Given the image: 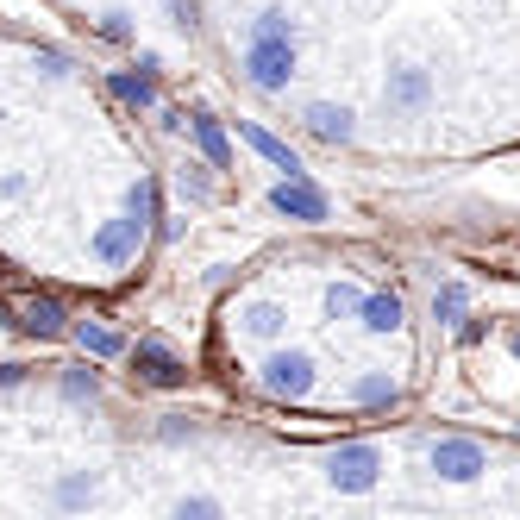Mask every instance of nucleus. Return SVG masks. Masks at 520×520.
Wrapping results in <instances>:
<instances>
[{"label": "nucleus", "mask_w": 520, "mask_h": 520, "mask_svg": "<svg viewBox=\"0 0 520 520\" xmlns=\"http://www.w3.org/2000/svg\"><path fill=\"white\" fill-rule=\"evenodd\" d=\"M245 76L251 88L282 94L295 76V19L289 13H257L245 32Z\"/></svg>", "instance_id": "nucleus-1"}, {"label": "nucleus", "mask_w": 520, "mask_h": 520, "mask_svg": "<svg viewBox=\"0 0 520 520\" xmlns=\"http://www.w3.org/2000/svg\"><path fill=\"white\" fill-rule=\"evenodd\" d=\"M383 445L376 439H358V445H333L326 452V483H333L339 495H364L376 477H383Z\"/></svg>", "instance_id": "nucleus-2"}, {"label": "nucleus", "mask_w": 520, "mask_h": 520, "mask_svg": "<svg viewBox=\"0 0 520 520\" xmlns=\"http://www.w3.org/2000/svg\"><path fill=\"white\" fill-rule=\"evenodd\" d=\"M264 395L270 401H307L314 395V358L307 351H270L264 358Z\"/></svg>", "instance_id": "nucleus-3"}, {"label": "nucleus", "mask_w": 520, "mask_h": 520, "mask_svg": "<svg viewBox=\"0 0 520 520\" xmlns=\"http://www.w3.org/2000/svg\"><path fill=\"white\" fill-rule=\"evenodd\" d=\"M433 477H445V483H470V477H483L489 470V452L477 439H433Z\"/></svg>", "instance_id": "nucleus-4"}, {"label": "nucleus", "mask_w": 520, "mask_h": 520, "mask_svg": "<svg viewBox=\"0 0 520 520\" xmlns=\"http://www.w3.org/2000/svg\"><path fill=\"white\" fill-rule=\"evenodd\" d=\"M138 245H145V220H107L101 232H94V257H101L107 270H126L132 257H138Z\"/></svg>", "instance_id": "nucleus-5"}, {"label": "nucleus", "mask_w": 520, "mask_h": 520, "mask_svg": "<svg viewBox=\"0 0 520 520\" xmlns=\"http://www.w3.org/2000/svg\"><path fill=\"white\" fill-rule=\"evenodd\" d=\"M132 364H138V376H145V383H157V389H176L182 376H188V364H182L163 339H138V345H132Z\"/></svg>", "instance_id": "nucleus-6"}, {"label": "nucleus", "mask_w": 520, "mask_h": 520, "mask_svg": "<svg viewBox=\"0 0 520 520\" xmlns=\"http://www.w3.org/2000/svg\"><path fill=\"white\" fill-rule=\"evenodd\" d=\"M270 207H276V214H289V220H326V214H333V201H326L320 188H307L301 176L276 182L270 188Z\"/></svg>", "instance_id": "nucleus-7"}, {"label": "nucleus", "mask_w": 520, "mask_h": 520, "mask_svg": "<svg viewBox=\"0 0 520 520\" xmlns=\"http://www.w3.org/2000/svg\"><path fill=\"white\" fill-rule=\"evenodd\" d=\"M239 132H245V145H251L257 157H264V163H276V170H282V176H307V170H301V157H295L289 145H282V138H276V132H264V126H257V120H239Z\"/></svg>", "instance_id": "nucleus-8"}, {"label": "nucleus", "mask_w": 520, "mask_h": 520, "mask_svg": "<svg viewBox=\"0 0 520 520\" xmlns=\"http://www.w3.org/2000/svg\"><path fill=\"white\" fill-rule=\"evenodd\" d=\"M307 132H314V138H326V145H345V138H351V107L314 101V107H307Z\"/></svg>", "instance_id": "nucleus-9"}, {"label": "nucleus", "mask_w": 520, "mask_h": 520, "mask_svg": "<svg viewBox=\"0 0 520 520\" xmlns=\"http://www.w3.org/2000/svg\"><path fill=\"white\" fill-rule=\"evenodd\" d=\"M427 94H433V82H427V69H395V76H389V101H395V107H408V113H420V107H427Z\"/></svg>", "instance_id": "nucleus-10"}, {"label": "nucleus", "mask_w": 520, "mask_h": 520, "mask_svg": "<svg viewBox=\"0 0 520 520\" xmlns=\"http://www.w3.org/2000/svg\"><path fill=\"white\" fill-rule=\"evenodd\" d=\"M195 145L207 151V163H214V170H232V145H226V132H220V120H207V113H195Z\"/></svg>", "instance_id": "nucleus-11"}, {"label": "nucleus", "mask_w": 520, "mask_h": 520, "mask_svg": "<svg viewBox=\"0 0 520 520\" xmlns=\"http://www.w3.org/2000/svg\"><path fill=\"white\" fill-rule=\"evenodd\" d=\"M19 314H26V320H19V326H26V333H38V339H57L63 333V307L57 301H26V307H19Z\"/></svg>", "instance_id": "nucleus-12"}, {"label": "nucleus", "mask_w": 520, "mask_h": 520, "mask_svg": "<svg viewBox=\"0 0 520 520\" xmlns=\"http://www.w3.org/2000/svg\"><path fill=\"white\" fill-rule=\"evenodd\" d=\"M282 326H289V314H282L276 301H251L245 307V333L251 339H282Z\"/></svg>", "instance_id": "nucleus-13"}, {"label": "nucleus", "mask_w": 520, "mask_h": 520, "mask_svg": "<svg viewBox=\"0 0 520 520\" xmlns=\"http://www.w3.org/2000/svg\"><path fill=\"white\" fill-rule=\"evenodd\" d=\"M358 314H364L370 333H401V301H395V295H364Z\"/></svg>", "instance_id": "nucleus-14"}, {"label": "nucleus", "mask_w": 520, "mask_h": 520, "mask_svg": "<svg viewBox=\"0 0 520 520\" xmlns=\"http://www.w3.org/2000/svg\"><path fill=\"white\" fill-rule=\"evenodd\" d=\"M401 389L389 383V376H358V383H351V401H358V408H389Z\"/></svg>", "instance_id": "nucleus-15"}, {"label": "nucleus", "mask_w": 520, "mask_h": 520, "mask_svg": "<svg viewBox=\"0 0 520 520\" xmlns=\"http://www.w3.org/2000/svg\"><path fill=\"white\" fill-rule=\"evenodd\" d=\"M464 314H470V289H464V282H445V289L433 295V320L452 326V320H464Z\"/></svg>", "instance_id": "nucleus-16"}, {"label": "nucleus", "mask_w": 520, "mask_h": 520, "mask_svg": "<svg viewBox=\"0 0 520 520\" xmlns=\"http://www.w3.org/2000/svg\"><path fill=\"white\" fill-rule=\"evenodd\" d=\"M76 345H82V351H94V358H120V351H126V345H120V333H107V326H88V320L76 326Z\"/></svg>", "instance_id": "nucleus-17"}, {"label": "nucleus", "mask_w": 520, "mask_h": 520, "mask_svg": "<svg viewBox=\"0 0 520 520\" xmlns=\"http://www.w3.org/2000/svg\"><path fill=\"white\" fill-rule=\"evenodd\" d=\"M364 307V295L351 289V282H333V289H326V320H351Z\"/></svg>", "instance_id": "nucleus-18"}, {"label": "nucleus", "mask_w": 520, "mask_h": 520, "mask_svg": "<svg viewBox=\"0 0 520 520\" xmlns=\"http://www.w3.org/2000/svg\"><path fill=\"white\" fill-rule=\"evenodd\" d=\"M113 94L132 101V107H151V101H157V82H151V76H113Z\"/></svg>", "instance_id": "nucleus-19"}, {"label": "nucleus", "mask_w": 520, "mask_h": 520, "mask_svg": "<svg viewBox=\"0 0 520 520\" xmlns=\"http://www.w3.org/2000/svg\"><path fill=\"white\" fill-rule=\"evenodd\" d=\"M94 489H101V483H94V477H88V470H82V477H63V489H57V502H63V508H82V502H94Z\"/></svg>", "instance_id": "nucleus-20"}, {"label": "nucleus", "mask_w": 520, "mask_h": 520, "mask_svg": "<svg viewBox=\"0 0 520 520\" xmlns=\"http://www.w3.org/2000/svg\"><path fill=\"white\" fill-rule=\"evenodd\" d=\"M101 32L126 44V38H132V19H126V13H107V19H101Z\"/></svg>", "instance_id": "nucleus-21"}, {"label": "nucleus", "mask_w": 520, "mask_h": 520, "mask_svg": "<svg viewBox=\"0 0 520 520\" xmlns=\"http://www.w3.org/2000/svg\"><path fill=\"white\" fill-rule=\"evenodd\" d=\"M63 389H69V395H94V376H88V370H69Z\"/></svg>", "instance_id": "nucleus-22"}, {"label": "nucleus", "mask_w": 520, "mask_h": 520, "mask_svg": "<svg viewBox=\"0 0 520 520\" xmlns=\"http://www.w3.org/2000/svg\"><path fill=\"white\" fill-rule=\"evenodd\" d=\"M176 514H220V502H207V495H195V502H176Z\"/></svg>", "instance_id": "nucleus-23"}]
</instances>
